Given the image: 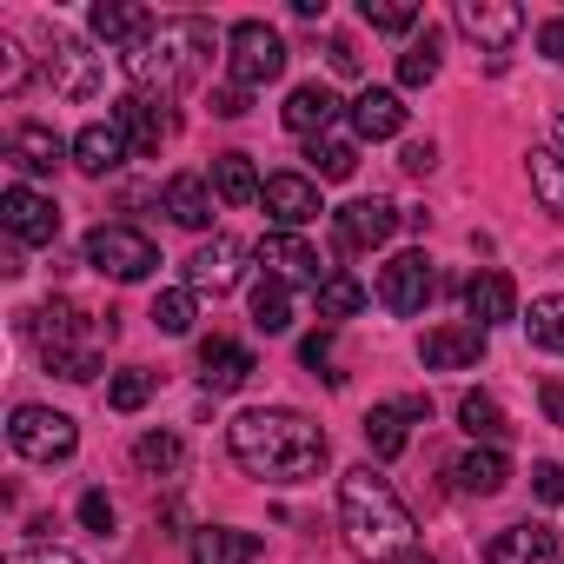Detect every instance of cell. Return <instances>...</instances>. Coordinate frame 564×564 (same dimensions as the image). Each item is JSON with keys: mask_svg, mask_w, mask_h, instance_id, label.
Listing matches in <instances>:
<instances>
[{"mask_svg": "<svg viewBox=\"0 0 564 564\" xmlns=\"http://www.w3.org/2000/svg\"><path fill=\"white\" fill-rule=\"evenodd\" d=\"M226 445H232L239 471H252L265 485H306V478L326 471V452H333L326 432L306 412H293V405H252V412H239L226 425Z\"/></svg>", "mask_w": 564, "mask_h": 564, "instance_id": "cell-1", "label": "cell"}, {"mask_svg": "<svg viewBox=\"0 0 564 564\" xmlns=\"http://www.w3.org/2000/svg\"><path fill=\"white\" fill-rule=\"evenodd\" d=\"M339 524H346V544L366 557V564H399L419 551V524L405 511V498L372 471V465H352L339 478Z\"/></svg>", "mask_w": 564, "mask_h": 564, "instance_id": "cell-2", "label": "cell"}, {"mask_svg": "<svg viewBox=\"0 0 564 564\" xmlns=\"http://www.w3.org/2000/svg\"><path fill=\"white\" fill-rule=\"evenodd\" d=\"M28 339H34V352H41L47 372H61L67 386H87L100 372V339H113V313L94 319L74 300H47V306L28 313Z\"/></svg>", "mask_w": 564, "mask_h": 564, "instance_id": "cell-3", "label": "cell"}, {"mask_svg": "<svg viewBox=\"0 0 564 564\" xmlns=\"http://www.w3.org/2000/svg\"><path fill=\"white\" fill-rule=\"evenodd\" d=\"M213 47H219V28H206V21H166L140 54H127V74H133L140 94H166L173 100V87H186V74H193V54H213Z\"/></svg>", "mask_w": 564, "mask_h": 564, "instance_id": "cell-4", "label": "cell"}, {"mask_svg": "<svg viewBox=\"0 0 564 564\" xmlns=\"http://www.w3.org/2000/svg\"><path fill=\"white\" fill-rule=\"evenodd\" d=\"M279 74H286V41H279L265 21H239V28H226V80H232V87L259 94V87L279 80Z\"/></svg>", "mask_w": 564, "mask_h": 564, "instance_id": "cell-5", "label": "cell"}, {"mask_svg": "<svg viewBox=\"0 0 564 564\" xmlns=\"http://www.w3.org/2000/svg\"><path fill=\"white\" fill-rule=\"evenodd\" d=\"M8 445H14L28 465H61V458H74L80 425H74L67 412H54V405H14V419H8Z\"/></svg>", "mask_w": 564, "mask_h": 564, "instance_id": "cell-6", "label": "cell"}, {"mask_svg": "<svg viewBox=\"0 0 564 564\" xmlns=\"http://www.w3.org/2000/svg\"><path fill=\"white\" fill-rule=\"evenodd\" d=\"M87 265L94 272H107V279H153V265H160V246L140 232V226H94L87 232Z\"/></svg>", "mask_w": 564, "mask_h": 564, "instance_id": "cell-7", "label": "cell"}, {"mask_svg": "<svg viewBox=\"0 0 564 564\" xmlns=\"http://www.w3.org/2000/svg\"><path fill=\"white\" fill-rule=\"evenodd\" d=\"M432 293H438V272H432L425 252H399V259L379 265V306H386V313L412 319V313L432 306Z\"/></svg>", "mask_w": 564, "mask_h": 564, "instance_id": "cell-8", "label": "cell"}, {"mask_svg": "<svg viewBox=\"0 0 564 564\" xmlns=\"http://www.w3.org/2000/svg\"><path fill=\"white\" fill-rule=\"evenodd\" d=\"M0 226H8L14 246H54L61 239V213L34 186H8V193H0Z\"/></svg>", "mask_w": 564, "mask_h": 564, "instance_id": "cell-9", "label": "cell"}, {"mask_svg": "<svg viewBox=\"0 0 564 564\" xmlns=\"http://www.w3.org/2000/svg\"><path fill=\"white\" fill-rule=\"evenodd\" d=\"M259 265H265V279H279V286H326V265H319V252L300 239V232H265L259 239Z\"/></svg>", "mask_w": 564, "mask_h": 564, "instance_id": "cell-10", "label": "cell"}, {"mask_svg": "<svg viewBox=\"0 0 564 564\" xmlns=\"http://www.w3.org/2000/svg\"><path fill=\"white\" fill-rule=\"evenodd\" d=\"M259 206H265L272 232H300V226H313L326 213L319 206V180H306V173H272L265 193H259Z\"/></svg>", "mask_w": 564, "mask_h": 564, "instance_id": "cell-11", "label": "cell"}, {"mask_svg": "<svg viewBox=\"0 0 564 564\" xmlns=\"http://www.w3.org/2000/svg\"><path fill=\"white\" fill-rule=\"evenodd\" d=\"M113 120L127 127L133 153H160V147L180 133V113H173V100H166V94H127V100L113 107Z\"/></svg>", "mask_w": 564, "mask_h": 564, "instance_id": "cell-12", "label": "cell"}, {"mask_svg": "<svg viewBox=\"0 0 564 564\" xmlns=\"http://www.w3.org/2000/svg\"><path fill=\"white\" fill-rule=\"evenodd\" d=\"M392 232H399V206H392V199H352V206L333 213L339 252H372V246H386Z\"/></svg>", "mask_w": 564, "mask_h": 564, "instance_id": "cell-13", "label": "cell"}, {"mask_svg": "<svg viewBox=\"0 0 564 564\" xmlns=\"http://www.w3.org/2000/svg\"><path fill=\"white\" fill-rule=\"evenodd\" d=\"M239 272H246V246L226 239V232H213V239L186 259V286H193V293H232Z\"/></svg>", "mask_w": 564, "mask_h": 564, "instance_id": "cell-14", "label": "cell"}, {"mask_svg": "<svg viewBox=\"0 0 564 564\" xmlns=\"http://www.w3.org/2000/svg\"><path fill=\"white\" fill-rule=\"evenodd\" d=\"M100 80H107L100 54H87L80 41H54V54H47V87H54L61 100H94Z\"/></svg>", "mask_w": 564, "mask_h": 564, "instance_id": "cell-15", "label": "cell"}, {"mask_svg": "<svg viewBox=\"0 0 564 564\" xmlns=\"http://www.w3.org/2000/svg\"><path fill=\"white\" fill-rule=\"evenodd\" d=\"M485 346H491V333L465 319V326H438V333H425V339H419V359H425V372H465V366L485 359Z\"/></svg>", "mask_w": 564, "mask_h": 564, "instance_id": "cell-16", "label": "cell"}, {"mask_svg": "<svg viewBox=\"0 0 564 564\" xmlns=\"http://www.w3.org/2000/svg\"><path fill=\"white\" fill-rule=\"evenodd\" d=\"M87 28H94V41H107V47H120V61L127 54H140L160 28H153V14L147 8H127V0H100V8L87 14Z\"/></svg>", "mask_w": 564, "mask_h": 564, "instance_id": "cell-17", "label": "cell"}, {"mask_svg": "<svg viewBox=\"0 0 564 564\" xmlns=\"http://www.w3.org/2000/svg\"><path fill=\"white\" fill-rule=\"evenodd\" d=\"M465 319L485 326V333L505 326V319H518V286H511V272L491 265V272H471V279H465Z\"/></svg>", "mask_w": 564, "mask_h": 564, "instance_id": "cell-18", "label": "cell"}, {"mask_svg": "<svg viewBox=\"0 0 564 564\" xmlns=\"http://www.w3.org/2000/svg\"><path fill=\"white\" fill-rule=\"evenodd\" d=\"M127 153H133V140H127L120 120H87V127L74 133V166L94 173V180H107L113 166H127Z\"/></svg>", "mask_w": 564, "mask_h": 564, "instance_id": "cell-19", "label": "cell"}, {"mask_svg": "<svg viewBox=\"0 0 564 564\" xmlns=\"http://www.w3.org/2000/svg\"><path fill=\"white\" fill-rule=\"evenodd\" d=\"M412 419H432V405H425V399H386V405H372V412H366V445H372V458H399L405 438H412Z\"/></svg>", "mask_w": 564, "mask_h": 564, "instance_id": "cell-20", "label": "cell"}, {"mask_svg": "<svg viewBox=\"0 0 564 564\" xmlns=\"http://www.w3.org/2000/svg\"><path fill=\"white\" fill-rule=\"evenodd\" d=\"M485 564H557V531L524 518V524H505L491 544H485Z\"/></svg>", "mask_w": 564, "mask_h": 564, "instance_id": "cell-21", "label": "cell"}, {"mask_svg": "<svg viewBox=\"0 0 564 564\" xmlns=\"http://www.w3.org/2000/svg\"><path fill=\"white\" fill-rule=\"evenodd\" d=\"M458 28L478 41V47H511L518 34H524V14L518 8H498V0H458Z\"/></svg>", "mask_w": 564, "mask_h": 564, "instance_id": "cell-22", "label": "cell"}, {"mask_svg": "<svg viewBox=\"0 0 564 564\" xmlns=\"http://www.w3.org/2000/svg\"><path fill=\"white\" fill-rule=\"evenodd\" d=\"M213 180H199V173H173L166 180V193H160V206H166V219L173 226H186V232H206L213 226Z\"/></svg>", "mask_w": 564, "mask_h": 564, "instance_id": "cell-23", "label": "cell"}, {"mask_svg": "<svg viewBox=\"0 0 564 564\" xmlns=\"http://www.w3.org/2000/svg\"><path fill=\"white\" fill-rule=\"evenodd\" d=\"M252 372H259V366H252V352H246L239 339H206V346H199V386H206V392H239Z\"/></svg>", "mask_w": 564, "mask_h": 564, "instance_id": "cell-24", "label": "cell"}, {"mask_svg": "<svg viewBox=\"0 0 564 564\" xmlns=\"http://www.w3.org/2000/svg\"><path fill=\"white\" fill-rule=\"evenodd\" d=\"M279 113H286V127H293V133L326 140V127L339 120V94H333V87H319V80H306V87H293V94H286V107H279Z\"/></svg>", "mask_w": 564, "mask_h": 564, "instance_id": "cell-25", "label": "cell"}, {"mask_svg": "<svg viewBox=\"0 0 564 564\" xmlns=\"http://www.w3.org/2000/svg\"><path fill=\"white\" fill-rule=\"evenodd\" d=\"M193 564H252L265 544H259V531H232V524H199L193 531Z\"/></svg>", "mask_w": 564, "mask_h": 564, "instance_id": "cell-26", "label": "cell"}, {"mask_svg": "<svg viewBox=\"0 0 564 564\" xmlns=\"http://www.w3.org/2000/svg\"><path fill=\"white\" fill-rule=\"evenodd\" d=\"M452 485H458L465 498H491V491H505V485H511V465H505V452H498V445H471V452L452 465Z\"/></svg>", "mask_w": 564, "mask_h": 564, "instance_id": "cell-27", "label": "cell"}, {"mask_svg": "<svg viewBox=\"0 0 564 564\" xmlns=\"http://www.w3.org/2000/svg\"><path fill=\"white\" fill-rule=\"evenodd\" d=\"M405 127V100L392 94V87H366L359 100H352V133L359 140H392Z\"/></svg>", "mask_w": 564, "mask_h": 564, "instance_id": "cell-28", "label": "cell"}, {"mask_svg": "<svg viewBox=\"0 0 564 564\" xmlns=\"http://www.w3.org/2000/svg\"><path fill=\"white\" fill-rule=\"evenodd\" d=\"M61 153H67V147H61V133H54V127H41V120H21V127L8 133V160H14L21 173H54V166H61Z\"/></svg>", "mask_w": 564, "mask_h": 564, "instance_id": "cell-29", "label": "cell"}, {"mask_svg": "<svg viewBox=\"0 0 564 564\" xmlns=\"http://www.w3.org/2000/svg\"><path fill=\"white\" fill-rule=\"evenodd\" d=\"M213 193H219L226 206H252V199L265 193V180H259V166H252L246 153H219V160H213Z\"/></svg>", "mask_w": 564, "mask_h": 564, "instance_id": "cell-30", "label": "cell"}, {"mask_svg": "<svg viewBox=\"0 0 564 564\" xmlns=\"http://www.w3.org/2000/svg\"><path fill=\"white\" fill-rule=\"evenodd\" d=\"M524 166H531V193H538V199H544V213L564 226V153H557V147H531V160H524Z\"/></svg>", "mask_w": 564, "mask_h": 564, "instance_id": "cell-31", "label": "cell"}, {"mask_svg": "<svg viewBox=\"0 0 564 564\" xmlns=\"http://www.w3.org/2000/svg\"><path fill=\"white\" fill-rule=\"evenodd\" d=\"M458 425H465L471 438H485V445H498V438L511 432V425H505V405H498L491 392H465V399H458Z\"/></svg>", "mask_w": 564, "mask_h": 564, "instance_id": "cell-32", "label": "cell"}, {"mask_svg": "<svg viewBox=\"0 0 564 564\" xmlns=\"http://www.w3.org/2000/svg\"><path fill=\"white\" fill-rule=\"evenodd\" d=\"M252 326H259V333H286V326H293V286L259 279V286H252Z\"/></svg>", "mask_w": 564, "mask_h": 564, "instance_id": "cell-33", "label": "cell"}, {"mask_svg": "<svg viewBox=\"0 0 564 564\" xmlns=\"http://www.w3.org/2000/svg\"><path fill=\"white\" fill-rule=\"evenodd\" d=\"M524 333H531V346H538V352L564 359V300H531V313H524Z\"/></svg>", "mask_w": 564, "mask_h": 564, "instance_id": "cell-34", "label": "cell"}, {"mask_svg": "<svg viewBox=\"0 0 564 564\" xmlns=\"http://www.w3.org/2000/svg\"><path fill=\"white\" fill-rule=\"evenodd\" d=\"M193 313H199V293H193V286H173V293H160V300H153V326H160L166 339L193 333Z\"/></svg>", "mask_w": 564, "mask_h": 564, "instance_id": "cell-35", "label": "cell"}, {"mask_svg": "<svg viewBox=\"0 0 564 564\" xmlns=\"http://www.w3.org/2000/svg\"><path fill=\"white\" fill-rule=\"evenodd\" d=\"M399 80H405V87H432V80H438V34H432V28L399 54Z\"/></svg>", "mask_w": 564, "mask_h": 564, "instance_id": "cell-36", "label": "cell"}, {"mask_svg": "<svg viewBox=\"0 0 564 564\" xmlns=\"http://www.w3.org/2000/svg\"><path fill=\"white\" fill-rule=\"evenodd\" d=\"M180 458H186V445H180L173 432H147V438L133 445V465H140V471H160V478H173Z\"/></svg>", "mask_w": 564, "mask_h": 564, "instance_id": "cell-37", "label": "cell"}, {"mask_svg": "<svg viewBox=\"0 0 564 564\" xmlns=\"http://www.w3.org/2000/svg\"><path fill=\"white\" fill-rule=\"evenodd\" d=\"M359 306H366V286H359L352 272H333L326 286H319V319H352Z\"/></svg>", "mask_w": 564, "mask_h": 564, "instance_id": "cell-38", "label": "cell"}, {"mask_svg": "<svg viewBox=\"0 0 564 564\" xmlns=\"http://www.w3.org/2000/svg\"><path fill=\"white\" fill-rule=\"evenodd\" d=\"M359 21L379 28V34H412L419 28V8H405V0H359Z\"/></svg>", "mask_w": 564, "mask_h": 564, "instance_id": "cell-39", "label": "cell"}, {"mask_svg": "<svg viewBox=\"0 0 564 564\" xmlns=\"http://www.w3.org/2000/svg\"><path fill=\"white\" fill-rule=\"evenodd\" d=\"M313 166H319V180H352V166H359V147L352 140H313Z\"/></svg>", "mask_w": 564, "mask_h": 564, "instance_id": "cell-40", "label": "cell"}, {"mask_svg": "<svg viewBox=\"0 0 564 564\" xmlns=\"http://www.w3.org/2000/svg\"><path fill=\"white\" fill-rule=\"evenodd\" d=\"M147 399H153V372H140V366L120 372V379L107 386V405H113V412H140Z\"/></svg>", "mask_w": 564, "mask_h": 564, "instance_id": "cell-41", "label": "cell"}, {"mask_svg": "<svg viewBox=\"0 0 564 564\" xmlns=\"http://www.w3.org/2000/svg\"><path fill=\"white\" fill-rule=\"evenodd\" d=\"M531 491H538L544 505H564V465H557V458H538V465H531Z\"/></svg>", "mask_w": 564, "mask_h": 564, "instance_id": "cell-42", "label": "cell"}, {"mask_svg": "<svg viewBox=\"0 0 564 564\" xmlns=\"http://www.w3.org/2000/svg\"><path fill=\"white\" fill-rule=\"evenodd\" d=\"M28 87V61H21V47L0 34V94H21Z\"/></svg>", "mask_w": 564, "mask_h": 564, "instance_id": "cell-43", "label": "cell"}, {"mask_svg": "<svg viewBox=\"0 0 564 564\" xmlns=\"http://www.w3.org/2000/svg\"><path fill=\"white\" fill-rule=\"evenodd\" d=\"M300 359H306L313 372H326V386H339V379H346V372H333V333H313V339L300 346Z\"/></svg>", "mask_w": 564, "mask_h": 564, "instance_id": "cell-44", "label": "cell"}, {"mask_svg": "<svg viewBox=\"0 0 564 564\" xmlns=\"http://www.w3.org/2000/svg\"><path fill=\"white\" fill-rule=\"evenodd\" d=\"M80 524L107 538V531H113V498H107V491H87V498H80Z\"/></svg>", "mask_w": 564, "mask_h": 564, "instance_id": "cell-45", "label": "cell"}, {"mask_svg": "<svg viewBox=\"0 0 564 564\" xmlns=\"http://www.w3.org/2000/svg\"><path fill=\"white\" fill-rule=\"evenodd\" d=\"M246 107H252V94H246V87H232V80H226V87L213 94V113H219V120H239Z\"/></svg>", "mask_w": 564, "mask_h": 564, "instance_id": "cell-46", "label": "cell"}, {"mask_svg": "<svg viewBox=\"0 0 564 564\" xmlns=\"http://www.w3.org/2000/svg\"><path fill=\"white\" fill-rule=\"evenodd\" d=\"M8 564H80L74 551H61V544H34V551H14Z\"/></svg>", "mask_w": 564, "mask_h": 564, "instance_id": "cell-47", "label": "cell"}, {"mask_svg": "<svg viewBox=\"0 0 564 564\" xmlns=\"http://www.w3.org/2000/svg\"><path fill=\"white\" fill-rule=\"evenodd\" d=\"M432 166H438V147L432 140H412L405 147V173H432Z\"/></svg>", "mask_w": 564, "mask_h": 564, "instance_id": "cell-48", "label": "cell"}, {"mask_svg": "<svg viewBox=\"0 0 564 564\" xmlns=\"http://www.w3.org/2000/svg\"><path fill=\"white\" fill-rule=\"evenodd\" d=\"M538 47H544V54H551V61H557V67H564V14H557V21H544V28H538Z\"/></svg>", "mask_w": 564, "mask_h": 564, "instance_id": "cell-49", "label": "cell"}, {"mask_svg": "<svg viewBox=\"0 0 564 564\" xmlns=\"http://www.w3.org/2000/svg\"><path fill=\"white\" fill-rule=\"evenodd\" d=\"M538 399H544V419H551V425H564V379H544V392H538Z\"/></svg>", "mask_w": 564, "mask_h": 564, "instance_id": "cell-50", "label": "cell"}, {"mask_svg": "<svg viewBox=\"0 0 564 564\" xmlns=\"http://www.w3.org/2000/svg\"><path fill=\"white\" fill-rule=\"evenodd\" d=\"M326 54H333L339 74H359V47H352V41H326Z\"/></svg>", "mask_w": 564, "mask_h": 564, "instance_id": "cell-51", "label": "cell"}, {"mask_svg": "<svg viewBox=\"0 0 564 564\" xmlns=\"http://www.w3.org/2000/svg\"><path fill=\"white\" fill-rule=\"evenodd\" d=\"M399 564H438V557H425V551H412V557H399Z\"/></svg>", "mask_w": 564, "mask_h": 564, "instance_id": "cell-52", "label": "cell"}]
</instances>
